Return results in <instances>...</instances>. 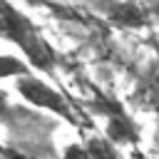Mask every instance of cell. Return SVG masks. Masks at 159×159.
Listing matches in <instances>:
<instances>
[{
	"label": "cell",
	"mask_w": 159,
	"mask_h": 159,
	"mask_svg": "<svg viewBox=\"0 0 159 159\" xmlns=\"http://www.w3.org/2000/svg\"><path fill=\"white\" fill-rule=\"evenodd\" d=\"M107 17H109L112 25H119V27H142V25H147V17H144L142 7L132 0L114 2L107 10Z\"/></svg>",
	"instance_id": "5b68a950"
},
{
	"label": "cell",
	"mask_w": 159,
	"mask_h": 159,
	"mask_svg": "<svg viewBox=\"0 0 159 159\" xmlns=\"http://www.w3.org/2000/svg\"><path fill=\"white\" fill-rule=\"evenodd\" d=\"M129 159H149V157H147V154H142V152H139V149H134V152H132V157H129Z\"/></svg>",
	"instance_id": "30bf717a"
},
{
	"label": "cell",
	"mask_w": 159,
	"mask_h": 159,
	"mask_svg": "<svg viewBox=\"0 0 159 159\" xmlns=\"http://www.w3.org/2000/svg\"><path fill=\"white\" fill-rule=\"evenodd\" d=\"M0 25H2V37L25 55V62H30L35 72H45V75L55 72V67L60 62L55 47L45 40V35L37 30V25L25 12H20L10 0H2Z\"/></svg>",
	"instance_id": "6da1fadb"
},
{
	"label": "cell",
	"mask_w": 159,
	"mask_h": 159,
	"mask_svg": "<svg viewBox=\"0 0 159 159\" xmlns=\"http://www.w3.org/2000/svg\"><path fill=\"white\" fill-rule=\"evenodd\" d=\"M84 144H87L92 159H122L117 152V144L107 137H89Z\"/></svg>",
	"instance_id": "52a82bcc"
},
{
	"label": "cell",
	"mask_w": 159,
	"mask_h": 159,
	"mask_svg": "<svg viewBox=\"0 0 159 159\" xmlns=\"http://www.w3.org/2000/svg\"><path fill=\"white\" fill-rule=\"evenodd\" d=\"M32 65L30 62H22L12 55H2L0 57V77L2 80H17V77H25V75H32Z\"/></svg>",
	"instance_id": "8992f818"
},
{
	"label": "cell",
	"mask_w": 159,
	"mask_h": 159,
	"mask_svg": "<svg viewBox=\"0 0 159 159\" xmlns=\"http://www.w3.org/2000/svg\"><path fill=\"white\" fill-rule=\"evenodd\" d=\"M132 104L142 112L159 114V60H154L137 80V87L132 92Z\"/></svg>",
	"instance_id": "277c9868"
},
{
	"label": "cell",
	"mask_w": 159,
	"mask_h": 159,
	"mask_svg": "<svg viewBox=\"0 0 159 159\" xmlns=\"http://www.w3.org/2000/svg\"><path fill=\"white\" fill-rule=\"evenodd\" d=\"M0 157H2V159H32V157H30V154H25L20 147H12L10 142H7V144H2V154H0Z\"/></svg>",
	"instance_id": "9c48e42d"
},
{
	"label": "cell",
	"mask_w": 159,
	"mask_h": 159,
	"mask_svg": "<svg viewBox=\"0 0 159 159\" xmlns=\"http://www.w3.org/2000/svg\"><path fill=\"white\" fill-rule=\"evenodd\" d=\"M84 107L92 114L104 119V137L112 139L117 147H124V144L137 147L139 144V137H142L139 127H137V122L132 119V114L124 109V104L117 97H109V94L94 89V94L84 102Z\"/></svg>",
	"instance_id": "7a4b0ae2"
},
{
	"label": "cell",
	"mask_w": 159,
	"mask_h": 159,
	"mask_svg": "<svg viewBox=\"0 0 159 159\" xmlns=\"http://www.w3.org/2000/svg\"><path fill=\"white\" fill-rule=\"evenodd\" d=\"M15 89H17V94L27 104H32L37 109H45V112L65 119L72 127H80V119H77L72 104L67 102V97L62 92H57L52 84H47L45 80H40L35 72L32 75H25V77H17L15 80Z\"/></svg>",
	"instance_id": "3957f363"
},
{
	"label": "cell",
	"mask_w": 159,
	"mask_h": 159,
	"mask_svg": "<svg viewBox=\"0 0 159 159\" xmlns=\"http://www.w3.org/2000/svg\"><path fill=\"white\" fill-rule=\"evenodd\" d=\"M62 159H92L87 144H67L62 149Z\"/></svg>",
	"instance_id": "ba28073f"
}]
</instances>
